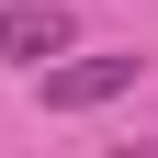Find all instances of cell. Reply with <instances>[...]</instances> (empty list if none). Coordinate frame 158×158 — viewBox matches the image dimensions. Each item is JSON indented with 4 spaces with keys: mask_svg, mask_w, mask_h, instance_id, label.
Returning <instances> with one entry per match:
<instances>
[{
    "mask_svg": "<svg viewBox=\"0 0 158 158\" xmlns=\"http://www.w3.org/2000/svg\"><path fill=\"white\" fill-rule=\"evenodd\" d=\"M102 158H147V147H102Z\"/></svg>",
    "mask_w": 158,
    "mask_h": 158,
    "instance_id": "cell-3",
    "label": "cell"
},
{
    "mask_svg": "<svg viewBox=\"0 0 158 158\" xmlns=\"http://www.w3.org/2000/svg\"><path fill=\"white\" fill-rule=\"evenodd\" d=\"M135 79H147V56H68V68H45V113H90Z\"/></svg>",
    "mask_w": 158,
    "mask_h": 158,
    "instance_id": "cell-2",
    "label": "cell"
},
{
    "mask_svg": "<svg viewBox=\"0 0 158 158\" xmlns=\"http://www.w3.org/2000/svg\"><path fill=\"white\" fill-rule=\"evenodd\" d=\"M0 56L11 68H68V11L56 0H0Z\"/></svg>",
    "mask_w": 158,
    "mask_h": 158,
    "instance_id": "cell-1",
    "label": "cell"
}]
</instances>
